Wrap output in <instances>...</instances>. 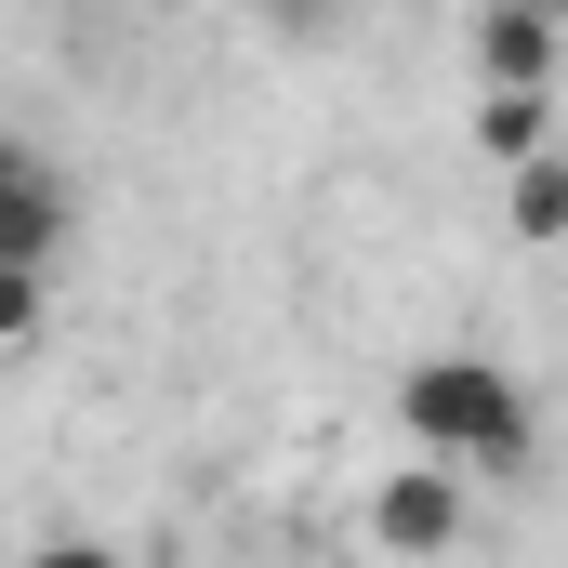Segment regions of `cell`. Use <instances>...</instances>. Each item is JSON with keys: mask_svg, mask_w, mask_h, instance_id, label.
I'll return each instance as SVG.
<instances>
[{"mask_svg": "<svg viewBox=\"0 0 568 568\" xmlns=\"http://www.w3.org/2000/svg\"><path fill=\"white\" fill-rule=\"evenodd\" d=\"M556 13H516V0H503V13H489V27H476V67H489V93H556Z\"/></svg>", "mask_w": 568, "mask_h": 568, "instance_id": "cell-4", "label": "cell"}, {"mask_svg": "<svg viewBox=\"0 0 568 568\" xmlns=\"http://www.w3.org/2000/svg\"><path fill=\"white\" fill-rule=\"evenodd\" d=\"M371 542H384V556H449V542H463V463H410V476H384V489H371Z\"/></svg>", "mask_w": 568, "mask_h": 568, "instance_id": "cell-2", "label": "cell"}, {"mask_svg": "<svg viewBox=\"0 0 568 568\" xmlns=\"http://www.w3.org/2000/svg\"><path fill=\"white\" fill-rule=\"evenodd\" d=\"M476 145H489V159H542V145H556V93H489V106H476Z\"/></svg>", "mask_w": 568, "mask_h": 568, "instance_id": "cell-6", "label": "cell"}, {"mask_svg": "<svg viewBox=\"0 0 568 568\" xmlns=\"http://www.w3.org/2000/svg\"><path fill=\"white\" fill-rule=\"evenodd\" d=\"M67 225H80V212H67V172H40V159L13 145V159H0V265H40V278H53Z\"/></svg>", "mask_w": 568, "mask_h": 568, "instance_id": "cell-3", "label": "cell"}, {"mask_svg": "<svg viewBox=\"0 0 568 568\" xmlns=\"http://www.w3.org/2000/svg\"><path fill=\"white\" fill-rule=\"evenodd\" d=\"M40 331H53V278L40 265H0V357H27Z\"/></svg>", "mask_w": 568, "mask_h": 568, "instance_id": "cell-7", "label": "cell"}, {"mask_svg": "<svg viewBox=\"0 0 568 568\" xmlns=\"http://www.w3.org/2000/svg\"><path fill=\"white\" fill-rule=\"evenodd\" d=\"M397 436H410V463H489V476H516L529 463V384L503 357H424L397 384Z\"/></svg>", "mask_w": 568, "mask_h": 568, "instance_id": "cell-1", "label": "cell"}, {"mask_svg": "<svg viewBox=\"0 0 568 568\" xmlns=\"http://www.w3.org/2000/svg\"><path fill=\"white\" fill-rule=\"evenodd\" d=\"M503 225L516 239H556L568 225V159L542 145V159H503Z\"/></svg>", "mask_w": 568, "mask_h": 568, "instance_id": "cell-5", "label": "cell"}, {"mask_svg": "<svg viewBox=\"0 0 568 568\" xmlns=\"http://www.w3.org/2000/svg\"><path fill=\"white\" fill-rule=\"evenodd\" d=\"M516 13H556V27H568V0H516Z\"/></svg>", "mask_w": 568, "mask_h": 568, "instance_id": "cell-9", "label": "cell"}, {"mask_svg": "<svg viewBox=\"0 0 568 568\" xmlns=\"http://www.w3.org/2000/svg\"><path fill=\"white\" fill-rule=\"evenodd\" d=\"M27 568H133V556H120V542H93V529H53Z\"/></svg>", "mask_w": 568, "mask_h": 568, "instance_id": "cell-8", "label": "cell"}]
</instances>
